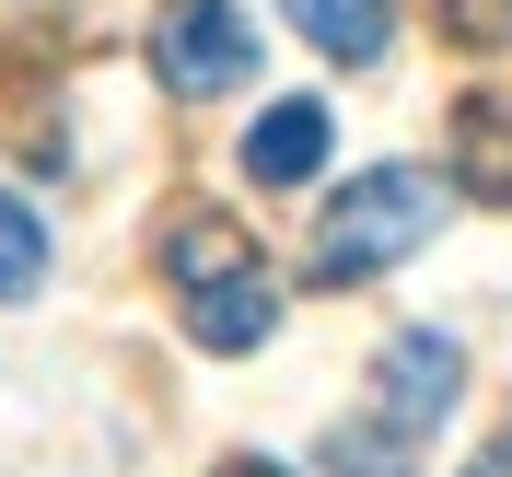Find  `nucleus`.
<instances>
[{"instance_id": "f257e3e1", "label": "nucleus", "mask_w": 512, "mask_h": 477, "mask_svg": "<svg viewBox=\"0 0 512 477\" xmlns=\"http://www.w3.org/2000/svg\"><path fill=\"white\" fill-rule=\"evenodd\" d=\"M431 233H443V175L431 163H373V175H350V187L326 198L315 245H303V280L350 291L373 268H396V256H419Z\"/></svg>"}, {"instance_id": "f03ea898", "label": "nucleus", "mask_w": 512, "mask_h": 477, "mask_svg": "<svg viewBox=\"0 0 512 477\" xmlns=\"http://www.w3.org/2000/svg\"><path fill=\"white\" fill-rule=\"evenodd\" d=\"M152 70H163V94H187V105L233 94V82L256 70V35H245L233 0H175V12L152 24Z\"/></svg>"}, {"instance_id": "7ed1b4c3", "label": "nucleus", "mask_w": 512, "mask_h": 477, "mask_svg": "<svg viewBox=\"0 0 512 477\" xmlns=\"http://www.w3.org/2000/svg\"><path fill=\"white\" fill-rule=\"evenodd\" d=\"M454 384H466V361H454V338L443 326H408V338H384V361H373V396H384V431H431V419L454 408Z\"/></svg>"}, {"instance_id": "20e7f679", "label": "nucleus", "mask_w": 512, "mask_h": 477, "mask_svg": "<svg viewBox=\"0 0 512 477\" xmlns=\"http://www.w3.org/2000/svg\"><path fill=\"white\" fill-rule=\"evenodd\" d=\"M326 140H338L326 105H315V94H280L268 117L245 128V175H256V187H303V175L326 163Z\"/></svg>"}, {"instance_id": "39448f33", "label": "nucleus", "mask_w": 512, "mask_h": 477, "mask_svg": "<svg viewBox=\"0 0 512 477\" xmlns=\"http://www.w3.org/2000/svg\"><path fill=\"white\" fill-rule=\"evenodd\" d=\"M454 175L466 198L512 210V94H454Z\"/></svg>"}, {"instance_id": "423d86ee", "label": "nucleus", "mask_w": 512, "mask_h": 477, "mask_svg": "<svg viewBox=\"0 0 512 477\" xmlns=\"http://www.w3.org/2000/svg\"><path fill=\"white\" fill-rule=\"evenodd\" d=\"M280 326V291H268V268H245V280H210V291H187V338L198 350H256Z\"/></svg>"}, {"instance_id": "0eeeda50", "label": "nucleus", "mask_w": 512, "mask_h": 477, "mask_svg": "<svg viewBox=\"0 0 512 477\" xmlns=\"http://www.w3.org/2000/svg\"><path fill=\"white\" fill-rule=\"evenodd\" d=\"M280 12L326 59H384V35H396V0H280Z\"/></svg>"}, {"instance_id": "6e6552de", "label": "nucleus", "mask_w": 512, "mask_h": 477, "mask_svg": "<svg viewBox=\"0 0 512 477\" xmlns=\"http://www.w3.org/2000/svg\"><path fill=\"white\" fill-rule=\"evenodd\" d=\"M163 268H175V291H210V280H245L256 245H245L233 222H210V210H187V222L163 233Z\"/></svg>"}, {"instance_id": "1a4fd4ad", "label": "nucleus", "mask_w": 512, "mask_h": 477, "mask_svg": "<svg viewBox=\"0 0 512 477\" xmlns=\"http://www.w3.org/2000/svg\"><path fill=\"white\" fill-rule=\"evenodd\" d=\"M35 280H47V222H35L24 198H0V303L35 291Z\"/></svg>"}, {"instance_id": "9d476101", "label": "nucleus", "mask_w": 512, "mask_h": 477, "mask_svg": "<svg viewBox=\"0 0 512 477\" xmlns=\"http://www.w3.org/2000/svg\"><path fill=\"white\" fill-rule=\"evenodd\" d=\"M338 477H408V431H326Z\"/></svg>"}, {"instance_id": "9b49d317", "label": "nucleus", "mask_w": 512, "mask_h": 477, "mask_svg": "<svg viewBox=\"0 0 512 477\" xmlns=\"http://www.w3.org/2000/svg\"><path fill=\"white\" fill-rule=\"evenodd\" d=\"M454 47H512V0H431Z\"/></svg>"}, {"instance_id": "f8f14e48", "label": "nucleus", "mask_w": 512, "mask_h": 477, "mask_svg": "<svg viewBox=\"0 0 512 477\" xmlns=\"http://www.w3.org/2000/svg\"><path fill=\"white\" fill-rule=\"evenodd\" d=\"M466 477H512V431H501V443H489V454H478Z\"/></svg>"}, {"instance_id": "ddd939ff", "label": "nucleus", "mask_w": 512, "mask_h": 477, "mask_svg": "<svg viewBox=\"0 0 512 477\" xmlns=\"http://www.w3.org/2000/svg\"><path fill=\"white\" fill-rule=\"evenodd\" d=\"M222 477H291V466H268V454H233V466Z\"/></svg>"}]
</instances>
